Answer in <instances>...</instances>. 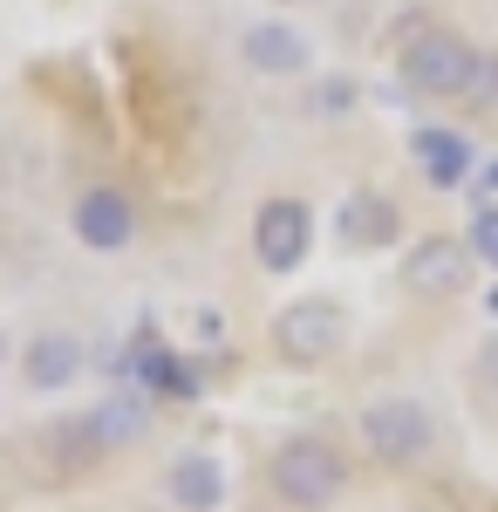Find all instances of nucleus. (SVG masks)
I'll list each match as a JSON object with an SVG mask.
<instances>
[{
    "label": "nucleus",
    "mask_w": 498,
    "mask_h": 512,
    "mask_svg": "<svg viewBox=\"0 0 498 512\" xmlns=\"http://www.w3.org/2000/svg\"><path fill=\"white\" fill-rule=\"evenodd\" d=\"M403 280H410V294H430V301H444V294H458L464 280H471V253H464L458 239H423L410 246V260H403Z\"/></svg>",
    "instance_id": "7"
},
{
    "label": "nucleus",
    "mask_w": 498,
    "mask_h": 512,
    "mask_svg": "<svg viewBox=\"0 0 498 512\" xmlns=\"http://www.w3.org/2000/svg\"><path fill=\"white\" fill-rule=\"evenodd\" d=\"M396 205H389L383 192H348V205L335 212V233H342V246H389L396 239Z\"/></svg>",
    "instance_id": "9"
},
{
    "label": "nucleus",
    "mask_w": 498,
    "mask_h": 512,
    "mask_svg": "<svg viewBox=\"0 0 498 512\" xmlns=\"http://www.w3.org/2000/svg\"><path fill=\"white\" fill-rule=\"evenodd\" d=\"M246 62H253L260 76H301L307 41L294 35V28H280V21H260V28H246Z\"/></svg>",
    "instance_id": "10"
},
{
    "label": "nucleus",
    "mask_w": 498,
    "mask_h": 512,
    "mask_svg": "<svg viewBox=\"0 0 498 512\" xmlns=\"http://www.w3.org/2000/svg\"><path fill=\"white\" fill-rule=\"evenodd\" d=\"M471 164H478V151L464 144L458 130H417V171L430 185H464Z\"/></svg>",
    "instance_id": "11"
},
{
    "label": "nucleus",
    "mask_w": 498,
    "mask_h": 512,
    "mask_svg": "<svg viewBox=\"0 0 498 512\" xmlns=\"http://www.w3.org/2000/svg\"><path fill=\"white\" fill-rule=\"evenodd\" d=\"M471 239H478V253H485V260L498 267V205H485V212H478V226H471Z\"/></svg>",
    "instance_id": "15"
},
{
    "label": "nucleus",
    "mask_w": 498,
    "mask_h": 512,
    "mask_svg": "<svg viewBox=\"0 0 498 512\" xmlns=\"http://www.w3.org/2000/svg\"><path fill=\"white\" fill-rule=\"evenodd\" d=\"M471 110H485V103H498V55H478L471 62V76H464V89H458Z\"/></svg>",
    "instance_id": "14"
},
{
    "label": "nucleus",
    "mask_w": 498,
    "mask_h": 512,
    "mask_svg": "<svg viewBox=\"0 0 498 512\" xmlns=\"http://www.w3.org/2000/svg\"><path fill=\"white\" fill-rule=\"evenodd\" d=\"M137 383L157 390V396H198L192 362H185V355H171L164 342H157V349H137Z\"/></svg>",
    "instance_id": "13"
},
{
    "label": "nucleus",
    "mask_w": 498,
    "mask_h": 512,
    "mask_svg": "<svg viewBox=\"0 0 498 512\" xmlns=\"http://www.w3.org/2000/svg\"><path fill=\"white\" fill-rule=\"evenodd\" d=\"M76 369H82V342L76 335H35L28 342V383L35 390H62V383H76Z\"/></svg>",
    "instance_id": "12"
},
{
    "label": "nucleus",
    "mask_w": 498,
    "mask_h": 512,
    "mask_svg": "<svg viewBox=\"0 0 498 512\" xmlns=\"http://www.w3.org/2000/svg\"><path fill=\"white\" fill-rule=\"evenodd\" d=\"M342 485H348V458L328 437H287V444L273 451V492H280L287 506L321 512V506L342 499Z\"/></svg>",
    "instance_id": "1"
},
{
    "label": "nucleus",
    "mask_w": 498,
    "mask_h": 512,
    "mask_svg": "<svg viewBox=\"0 0 498 512\" xmlns=\"http://www.w3.org/2000/svg\"><path fill=\"white\" fill-rule=\"evenodd\" d=\"M478 376H485V390L498 396V335L485 342V349H478Z\"/></svg>",
    "instance_id": "16"
},
{
    "label": "nucleus",
    "mask_w": 498,
    "mask_h": 512,
    "mask_svg": "<svg viewBox=\"0 0 498 512\" xmlns=\"http://www.w3.org/2000/svg\"><path fill=\"white\" fill-rule=\"evenodd\" d=\"M362 437H369V451L383 465H417V458H430V444H437V424H430L423 403L389 396V403H369L362 410Z\"/></svg>",
    "instance_id": "2"
},
{
    "label": "nucleus",
    "mask_w": 498,
    "mask_h": 512,
    "mask_svg": "<svg viewBox=\"0 0 498 512\" xmlns=\"http://www.w3.org/2000/svg\"><path fill=\"white\" fill-rule=\"evenodd\" d=\"M273 349L287 355V362H301V369L328 362V355L342 349V308L335 301H294L287 315L273 321Z\"/></svg>",
    "instance_id": "5"
},
{
    "label": "nucleus",
    "mask_w": 498,
    "mask_h": 512,
    "mask_svg": "<svg viewBox=\"0 0 498 512\" xmlns=\"http://www.w3.org/2000/svg\"><path fill=\"white\" fill-rule=\"evenodd\" d=\"M307 246H314V212H307V198H267V205L253 212V253H260L267 274H294L307 260Z\"/></svg>",
    "instance_id": "4"
},
{
    "label": "nucleus",
    "mask_w": 498,
    "mask_h": 512,
    "mask_svg": "<svg viewBox=\"0 0 498 512\" xmlns=\"http://www.w3.org/2000/svg\"><path fill=\"white\" fill-rule=\"evenodd\" d=\"M76 239L89 253H116V246H130L137 239V205L130 192H116V185H89L76 198Z\"/></svg>",
    "instance_id": "6"
},
{
    "label": "nucleus",
    "mask_w": 498,
    "mask_h": 512,
    "mask_svg": "<svg viewBox=\"0 0 498 512\" xmlns=\"http://www.w3.org/2000/svg\"><path fill=\"white\" fill-rule=\"evenodd\" d=\"M164 492H171L178 512H219V499H226V472H219L212 451H185V458L164 472Z\"/></svg>",
    "instance_id": "8"
},
{
    "label": "nucleus",
    "mask_w": 498,
    "mask_h": 512,
    "mask_svg": "<svg viewBox=\"0 0 498 512\" xmlns=\"http://www.w3.org/2000/svg\"><path fill=\"white\" fill-rule=\"evenodd\" d=\"M471 62H478V48L451 28H430L403 48V82L417 89V96H458L464 76H471Z\"/></svg>",
    "instance_id": "3"
}]
</instances>
